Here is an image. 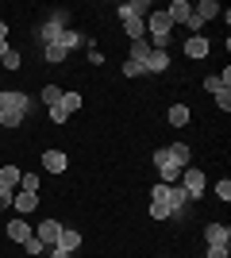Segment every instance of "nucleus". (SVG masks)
<instances>
[{
  "instance_id": "nucleus-7",
  "label": "nucleus",
  "mask_w": 231,
  "mask_h": 258,
  "mask_svg": "<svg viewBox=\"0 0 231 258\" xmlns=\"http://www.w3.org/2000/svg\"><path fill=\"white\" fill-rule=\"evenodd\" d=\"M150 216L154 220H170V205H166V185L162 181L150 189Z\"/></svg>"
},
{
  "instance_id": "nucleus-38",
  "label": "nucleus",
  "mask_w": 231,
  "mask_h": 258,
  "mask_svg": "<svg viewBox=\"0 0 231 258\" xmlns=\"http://www.w3.org/2000/svg\"><path fill=\"white\" fill-rule=\"evenodd\" d=\"M12 205V193H0V208H8Z\"/></svg>"
},
{
  "instance_id": "nucleus-20",
  "label": "nucleus",
  "mask_w": 231,
  "mask_h": 258,
  "mask_svg": "<svg viewBox=\"0 0 231 258\" xmlns=\"http://www.w3.org/2000/svg\"><path fill=\"white\" fill-rule=\"evenodd\" d=\"M150 50H154V46L146 43V39H139V43H131V62H139V66H143V70H146V58H150Z\"/></svg>"
},
{
  "instance_id": "nucleus-37",
  "label": "nucleus",
  "mask_w": 231,
  "mask_h": 258,
  "mask_svg": "<svg viewBox=\"0 0 231 258\" xmlns=\"http://www.w3.org/2000/svg\"><path fill=\"white\" fill-rule=\"evenodd\" d=\"M4 43H8V23L0 20V46H4Z\"/></svg>"
},
{
  "instance_id": "nucleus-2",
  "label": "nucleus",
  "mask_w": 231,
  "mask_h": 258,
  "mask_svg": "<svg viewBox=\"0 0 231 258\" xmlns=\"http://www.w3.org/2000/svg\"><path fill=\"white\" fill-rule=\"evenodd\" d=\"M143 23H146V35L154 39L150 46L166 50V43H170V31H174V23H170V16H166V12H150V16H146Z\"/></svg>"
},
{
  "instance_id": "nucleus-32",
  "label": "nucleus",
  "mask_w": 231,
  "mask_h": 258,
  "mask_svg": "<svg viewBox=\"0 0 231 258\" xmlns=\"http://www.w3.org/2000/svg\"><path fill=\"white\" fill-rule=\"evenodd\" d=\"M216 197H220V201H231V181H227V177L216 181Z\"/></svg>"
},
{
  "instance_id": "nucleus-12",
  "label": "nucleus",
  "mask_w": 231,
  "mask_h": 258,
  "mask_svg": "<svg viewBox=\"0 0 231 258\" xmlns=\"http://www.w3.org/2000/svg\"><path fill=\"white\" fill-rule=\"evenodd\" d=\"M166 16H170V23H189V16H193V4H189V0H174V4H170V8H166Z\"/></svg>"
},
{
  "instance_id": "nucleus-8",
  "label": "nucleus",
  "mask_w": 231,
  "mask_h": 258,
  "mask_svg": "<svg viewBox=\"0 0 231 258\" xmlns=\"http://www.w3.org/2000/svg\"><path fill=\"white\" fill-rule=\"evenodd\" d=\"M12 208H16L20 216L35 212V208H39V193H27V189H16V193H12Z\"/></svg>"
},
{
  "instance_id": "nucleus-31",
  "label": "nucleus",
  "mask_w": 231,
  "mask_h": 258,
  "mask_svg": "<svg viewBox=\"0 0 231 258\" xmlns=\"http://www.w3.org/2000/svg\"><path fill=\"white\" fill-rule=\"evenodd\" d=\"M66 119H69L66 108H62V104H50V123H66Z\"/></svg>"
},
{
  "instance_id": "nucleus-9",
  "label": "nucleus",
  "mask_w": 231,
  "mask_h": 258,
  "mask_svg": "<svg viewBox=\"0 0 231 258\" xmlns=\"http://www.w3.org/2000/svg\"><path fill=\"white\" fill-rule=\"evenodd\" d=\"M31 235H35V227L27 224L23 216H16V220H12V224H8V239H12V243H20V247H23V243H27V239H31Z\"/></svg>"
},
{
  "instance_id": "nucleus-3",
  "label": "nucleus",
  "mask_w": 231,
  "mask_h": 258,
  "mask_svg": "<svg viewBox=\"0 0 231 258\" xmlns=\"http://www.w3.org/2000/svg\"><path fill=\"white\" fill-rule=\"evenodd\" d=\"M177 185L185 189L189 201H197V197H204V189H208V177H204V170H200V166H185V170H181V177H177Z\"/></svg>"
},
{
  "instance_id": "nucleus-30",
  "label": "nucleus",
  "mask_w": 231,
  "mask_h": 258,
  "mask_svg": "<svg viewBox=\"0 0 231 258\" xmlns=\"http://www.w3.org/2000/svg\"><path fill=\"white\" fill-rule=\"evenodd\" d=\"M58 100H62V89H58V85H46L43 89V104H58Z\"/></svg>"
},
{
  "instance_id": "nucleus-29",
  "label": "nucleus",
  "mask_w": 231,
  "mask_h": 258,
  "mask_svg": "<svg viewBox=\"0 0 231 258\" xmlns=\"http://www.w3.org/2000/svg\"><path fill=\"white\" fill-rule=\"evenodd\" d=\"M46 20H50V23H58V27H69V12H66V8H54L50 16H46Z\"/></svg>"
},
{
  "instance_id": "nucleus-16",
  "label": "nucleus",
  "mask_w": 231,
  "mask_h": 258,
  "mask_svg": "<svg viewBox=\"0 0 231 258\" xmlns=\"http://www.w3.org/2000/svg\"><path fill=\"white\" fill-rule=\"evenodd\" d=\"M204 89H208L212 97H216V93H223V89H231V70H223V74H212V77H204Z\"/></svg>"
},
{
  "instance_id": "nucleus-4",
  "label": "nucleus",
  "mask_w": 231,
  "mask_h": 258,
  "mask_svg": "<svg viewBox=\"0 0 231 258\" xmlns=\"http://www.w3.org/2000/svg\"><path fill=\"white\" fill-rule=\"evenodd\" d=\"M116 16L120 20H146L150 16V0H127V4L116 8Z\"/></svg>"
},
{
  "instance_id": "nucleus-35",
  "label": "nucleus",
  "mask_w": 231,
  "mask_h": 258,
  "mask_svg": "<svg viewBox=\"0 0 231 258\" xmlns=\"http://www.w3.org/2000/svg\"><path fill=\"white\" fill-rule=\"evenodd\" d=\"M204 258H231V247H208Z\"/></svg>"
},
{
  "instance_id": "nucleus-36",
  "label": "nucleus",
  "mask_w": 231,
  "mask_h": 258,
  "mask_svg": "<svg viewBox=\"0 0 231 258\" xmlns=\"http://www.w3.org/2000/svg\"><path fill=\"white\" fill-rule=\"evenodd\" d=\"M89 62H93V66H100V62H104V54H100L97 46H89Z\"/></svg>"
},
{
  "instance_id": "nucleus-11",
  "label": "nucleus",
  "mask_w": 231,
  "mask_h": 258,
  "mask_svg": "<svg viewBox=\"0 0 231 258\" xmlns=\"http://www.w3.org/2000/svg\"><path fill=\"white\" fill-rule=\"evenodd\" d=\"M208 50H212V43L204 39V35H189L185 39V54L189 58H208Z\"/></svg>"
},
{
  "instance_id": "nucleus-26",
  "label": "nucleus",
  "mask_w": 231,
  "mask_h": 258,
  "mask_svg": "<svg viewBox=\"0 0 231 258\" xmlns=\"http://www.w3.org/2000/svg\"><path fill=\"white\" fill-rule=\"evenodd\" d=\"M23 250H27V254H31V258H43V254H46V247H43V243H39V239H35V235L27 239V243H23Z\"/></svg>"
},
{
  "instance_id": "nucleus-28",
  "label": "nucleus",
  "mask_w": 231,
  "mask_h": 258,
  "mask_svg": "<svg viewBox=\"0 0 231 258\" xmlns=\"http://www.w3.org/2000/svg\"><path fill=\"white\" fill-rule=\"evenodd\" d=\"M154 166H158V170L174 166V158H170V151H166V147H158V151H154Z\"/></svg>"
},
{
  "instance_id": "nucleus-23",
  "label": "nucleus",
  "mask_w": 231,
  "mask_h": 258,
  "mask_svg": "<svg viewBox=\"0 0 231 258\" xmlns=\"http://www.w3.org/2000/svg\"><path fill=\"white\" fill-rule=\"evenodd\" d=\"M66 54H69V50H66V46H58V43H54V46H43V58H46V62H50V66L66 62Z\"/></svg>"
},
{
  "instance_id": "nucleus-21",
  "label": "nucleus",
  "mask_w": 231,
  "mask_h": 258,
  "mask_svg": "<svg viewBox=\"0 0 231 258\" xmlns=\"http://www.w3.org/2000/svg\"><path fill=\"white\" fill-rule=\"evenodd\" d=\"M123 31H127L131 43H139V39H146V23L143 20H123Z\"/></svg>"
},
{
  "instance_id": "nucleus-15",
  "label": "nucleus",
  "mask_w": 231,
  "mask_h": 258,
  "mask_svg": "<svg viewBox=\"0 0 231 258\" xmlns=\"http://www.w3.org/2000/svg\"><path fill=\"white\" fill-rule=\"evenodd\" d=\"M54 247H62L66 254H73V250L81 247V231H73V227H62V235H58Z\"/></svg>"
},
{
  "instance_id": "nucleus-24",
  "label": "nucleus",
  "mask_w": 231,
  "mask_h": 258,
  "mask_svg": "<svg viewBox=\"0 0 231 258\" xmlns=\"http://www.w3.org/2000/svg\"><path fill=\"white\" fill-rule=\"evenodd\" d=\"M20 62H23V54H20V50H12V46H8V54L0 58V66H4V70H20Z\"/></svg>"
},
{
  "instance_id": "nucleus-19",
  "label": "nucleus",
  "mask_w": 231,
  "mask_h": 258,
  "mask_svg": "<svg viewBox=\"0 0 231 258\" xmlns=\"http://www.w3.org/2000/svg\"><path fill=\"white\" fill-rule=\"evenodd\" d=\"M166 119H170V127H185L189 123V104H170Z\"/></svg>"
},
{
  "instance_id": "nucleus-17",
  "label": "nucleus",
  "mask_w": 231,
  "mask_h": 258,
  "mask_svg": "<svg viewBox=\"0 0 231 258\" xmlns=\"http://www.w3.org/2000/svg\"><path fill=\"white\" fill-rule=\"evenodd\" d=\"M193 16H197L200 23H208V20H216V16H220V4H216V0H200L197 8H193Z\"/></svg>"
},
{
  "instance_id": "nucleus-33",
  "label": "nucleus",
  "mask_w": 231,
  "mask_h": 258,
  "mask_svg": "<svg viewBox=\"0 0 231 258\" xmlns=\"http://www.w3.org/2000/svg\"><path fill=\"white\" fill-rule=\"evenodd\" d=\"M123 74H127V77H143L146 70H143L139 62H131V58H127V62H123Z\"/></svg>"
},
{
  "instance_id": "nucleus-27",
  "label": "nucleus",
  "mask_w": 231,
  "mask_h": 258,
  "mask_svg": "<svg viewBox=\"0 0 231 258\" xmlns=\"http://www.w3.org/2000/svg\"><path fill=\"white\" fill-rule=\"evenodd\" d=\"M20 189H27V193H39V173H23V177H20Z\"/></svg>"
},
{
  "instance_id": "nucleus-25",
  "label": "nucleus",
  "mask_w": 231,
  "mask_h": 258,
  "mask_svg": "<svg viewBox=\"0 0 231 258\" xmlns=\"http://www.w3.org/2000/svg\"><path fill=\"white\" fill-rule=\"evenodd\" d=\"M58 104L66 108V112H77V108H81V93H62V100H58Z\"/></svg>"
},
{
  "instance_id": "nucleus-14",
  "label": "nucleus",
  "mask_w": 231,
  "mask_h": 258,
  "mask_svg": "<svg viewBox=\"0 0 231 258\" xmlns=\"http://www.w3.org/2000/svg\"><path fill=\"white\" fill-rule=\"evenodd\" d=\"M43 166H46V173H62L69 166V158H66V151H46L43 154Z\"/></svg>"
},
{
  "instance_id": "nucleus-1",
  "label": "nucleus",
  "mask_w": 231,
  "mask_h": 258,
  "mask_svg": "<svg viewBox=\"0 0 231 258\" xmlns=\"http://www.w3.org/2000/svg\"><path fill=\"white\" fill-rule=\"evenodd\" d=\"M31 112V97L20 89H0V123L4 127H20Z\"/></svg>"
},
{
  "instance_id": "nucleus-34",
  "label": "nucleus",
  "mask_w": 231,
  "mask_h": 258,
  "mask_svg": "<svg viewBox=\"0 0 231 258\" xmlns=\"http://www.w3.org/2000/svg\"><path fill=\"white\" fill-rule=\"evenodd\" d=\"M216 104H220L223 112H231V89H223V93H216Z\"/></svg>"
},
{
  "instance_id": "nucleus-18",
  "label": "nucleus",
  "mask_w": 231,
  "mask_h": 258,
  "mask_svg": "<svg viewBox=\"0 0 231 258\" xmlns=\"http://www.w3.org/2000/svg\"><path fill=\"white\" fill-rule=\"evenodd\" d=\"M166 66H170V54L154 46V50H150V58H146V74H162Z\"/></svg>"
},
{
  "instance_id": "nucleus-6",
  "label": "nucleus",
  "mask_w": 231,
  "mask_h": 258,
  "mask_svg": "<svg viewBox=\"0 0 231 258\" xmlns=\"http://www.w3.org/2000/svg\"><path fill=\"white\" fill-rule=\"evenodd\" d=\"M204 243L208 247H231V227L227 224H208L204 227Z\"/></svg>"
},
{
  "instance_id": "nucleus-5",
  "label": "nucleus",
  "mask_w": 231,
  "mask_h": 258,
  "mask_svg": "<svg viewBox=\"0 0 231 258\" xmlns=\"http://www.w3.org/2000/svg\"><path fill=\"white\" fill-rule=\"evenodd\" d=\"M62 227H66V224H58V220H43V224L35 227V239H39L43 247H54L58 235H62Z\"/></svg>"
},
{
  "instance_id": "nucleus-13",
  "label": "nucleus",
  "mask_w": 231,
  "mask_h": 258,
  "mask_svg": "<svg viewBox=\"0 0 231 258\" xmlns=\"http://www.w3.org/2000/svg\"><path fill=\"white\" fill-rule=\"evenodd\" d=\"M166 151H170V158H174V166H177V170H185V166H193V151H189L185 143H170Z\"/></svg>"
},
{
  "instance_id": "nucleus-22",
  "label": "nucleus",
  "mask_w": 231,
  "mask_h": 258,
  "mask_svg": "<svg viewBox=\"0 0 231 258\" xmlns=\"http://www.w3.org/2000/svg\"><path fill=\"white\" fill-rule=\"evenodd\" d=\"M89 43V39H85V35H81V31H73V27H66V31H62V43H58V46H66V50H73V46H85Z\"/></svg>"
},
{
  "instance_id": "nucleus-10",
  "label": "nucleus",
  "mask_w": 231,
  "mask_h": 258,
  "mask_svg": "<svg viewBox=\"0 0 231 258\" xmlns=\"http://www.w3.org/2000/svg\"><path fill=\"white\" fill-rule=\"evenodd\" d=\"M20 177H23L20 166H4V170H0V193H16V189H20Z\"/></svg>"
}]
</instances>
